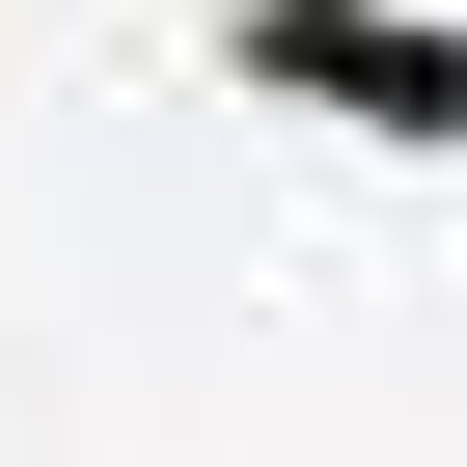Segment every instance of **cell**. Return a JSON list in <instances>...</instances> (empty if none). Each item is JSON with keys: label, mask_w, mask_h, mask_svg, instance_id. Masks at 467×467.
Instances as JSON below:
<instances>
[{"label": "cell", "mask_w": 467, "mask_h": 467, "mask_svg": "<svg viewBox=\"0 0 467 467\" xmlns=\"http://www.w3.org/2000/svg\"><path fill=\"white\" fill-rule=\"evenodd\" d=\"M248 83H330L358 138H467V56H440V0H248Z\"/></svg>", "instance_id": "cell-1"}]
</instances>
